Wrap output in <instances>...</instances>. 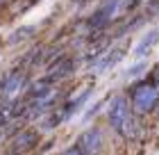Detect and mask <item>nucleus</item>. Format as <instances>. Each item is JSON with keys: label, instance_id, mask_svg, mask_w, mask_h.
<instances>
[{"label": "nucleus", "instance_id": "9", "mask_svg": "<svg viewBox=\"0 0 159 155\" xmlns=\"http://www.w3.org/2000/svg\"><path fill=\"white\" fill-rule=\"evenodd\" d=\"M61 155H82V151H80L77 146H73V148H66V151H64Z\"/></svg>", "mask_w": 159, "mask_h": 155}, {"label": "nucleus", "instance_id": "1", "mask_svg": "<svg viewBox=\"0 0 159 155\" xmlns=\"http://www.w3.org/2000/svg\"><path fill=\"white\" fill-rule=\"evenodd\" d=\"M107 121L114 130L123 137H134L136 135V119L129 109V103L125 96H114L107 105Z\"/></svg>", "mask_w": 159, "mask_h": 155}, {"label": "nucleus", "instance_id": "4", "mask_svg": "<svg viewBox=\"0 0 159 155\" xmlns=\"http://www.w3.org/2000/svg\"><path fill=\"white\" fill-rule=\"evenodd\" d=\"M77 148L82 151V155H98L100 148H102V135H100V130L91 128V130L82 132V137L77 142Z\"/></svg>", "mask_w": 159, "mask_h": 155}, {"label": "nucleus", "instance_id": "6", "mask_svg": "<svg viewBox=\"0 0 159 155\" xmlns=\"http://www.w3.org/2000/svg\"><path fill=\"white\" fill-rule=\"evenodd\" d=\"M155 43H159V30H150V32L139 41V46L134 48V55H136V57H146L150 50L155 48Z\"/></svg>", "mask_w": 159, "mask_h": 155}, {"label": "nucleus", "instance_id": "7", "mask_svg": "<svg viewBox=\"0 0 159 155\" xmlns=\"http://www.w3.org/2000/svg\"><path fill=\"white\" fill-rule=\"evenodd\" d=\"M120 57H123V48H114V50H109L105 57H100L98 64L93 66V71H96V73H102V71H107V69H111V66L116 64Z\"/></svg>", "mask_w": 159, "mask_h": 155}, {"label": "nucleus", "instance_id": "8", "mask_svg": "<svg viewBox=\"0 0 159 155\" xmlns=\"http://www.w3.org/2000/svg\"><path fill=\"white\" fill-rule=\"evenodd\" d=\"M32 34H34V27H18V30L9 36V43L11 46H18V43H23L25 39H30Z\"/></svg>", "mask_w": 159, "mask_h": 155}, {"label": "nucleus", "instance_id": "2", "mask_svg": "<svg viewBox=\"0 0 159 155\" xmlns=\"http://www.w3.org/2000/svg\"><path fill=\"white\" fill-rule=\"evenodd\" d=\"M159 105V91L152 80H139L129 89V109L136 116H148L152 114Z\"/></svg>", "mask_w": 159, "mask_h": 155}, {"label": "nucleus", "instance_id": "5", "mask_svg": "<svg viewBox=\"0 0 159 155\" xmlns=\"http://www.w3.org/2000/svg\"><path fill=\"white\" fill-rule=\"evenodd\" d=\"M37 139H39V135H37L34 130H25V132H20V135L14 139V144H11L14 155H18V153H27L34 144H37ZM11 148H9V153H11Z\"/></svg>", "mask_w": 159, "mask_h": 155}, {"label": "nucleus", "instance_id": "3", "mask_svg": "<svg viewBox=\"0 0 159 155\" xmlns=\"http://www.w3.org/2000/svg\"><path fill=\"white\" fill-rule=\"evenodd\" d=\"M23 87H25L23 73H11L9 78H5L2 85H0V103L2 105H14V100L20 96Z\"/></svg>", "mask_w": 159, "mask_h": 155}]
</instances>
